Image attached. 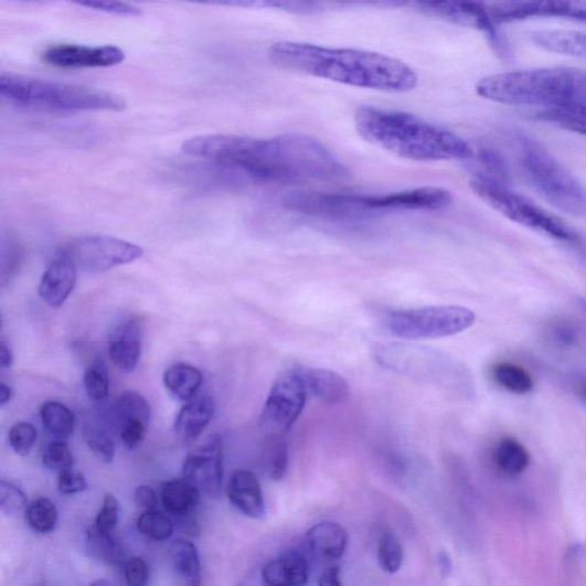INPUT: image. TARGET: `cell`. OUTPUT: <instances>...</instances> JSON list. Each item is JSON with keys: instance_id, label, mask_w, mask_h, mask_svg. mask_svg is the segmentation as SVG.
Segmentation results:
<instances>
[{"instance_id": "6da1fadb", "label": "cell", "mask_w": 586, "mask_h": 586, "mask_svg": "<svg viewBox=\"0 0 586 586\" xmlns=\"http://www.w3.org/2000/svg\"><path fill=\"white\" fill-rule=\"evenodd\" d=\"M187 156L226 166L258 181L298 183L338 181L350 171L318 139L286 135L256 139L233 135H206L184 141Z\"/></svg>"}, {"instance_id": "7a4b0ae2", "label": "cell", "mask_w": 586, "mask_h": 586, "mask_svg": "<svg viewBox=\"0 0 586 586\" xmlns=\"http://www.w3.org/2000/svg\"><path fill=\"white\" fill-rule=\"evenodd\" d=\"M268 58L273 66L286 72L387 94H406L418 84L411 66L373 51L283 41L268 49Z\"/></svg>"}, {"instance_id": "3957f363", "label": "cell", "mask_w": 586, "mask_h": 586, "mask_svg": "<svg viewBox=\"0 0 586 586\" xmlns=\"http://www.w3.org/2000/svg\"><path fill=\"white\" fill-rule=\"evenodd\" d=\"M354 126L370 145L406 160L467 161L475 157L466 139L406 111L363 106L354 115Z\"/></svg>"}, {"instance_id": "277c9868", "label": "cell", "mask_w": 586, "mask_h": 586, "mask_svg": "<svg viewBox=\"0 0 586 586\" xmlns=\"http://www.w3.org/2000/svg\"><path fill=\"white\" fill-rule=\"evenodd\" d=\"M476 90L483 99L511 106L586 109V71L551 67L507 72L480 79Z\"/></svg>"}, {"instance_id": "5b68a950", "label": "cell", "mask_w": 586, "mask_h": 586, "mask_svg": "<svg viewBox=\"0 0 586 586\" xmlns=\"http://www.w3.org/2000/svg\"><path fill=\"white\" fill-rule=\"evenodd\" d=\"M0 96L21 108L47 111H121L127 108L125 99L109 92L15 74L0 76Z\"/></svg>"}, {"instance_id": "8992f818", "label": "cell", "mask_w": 586, "mask_h": 586, "mask_svg": "<svg viewBox=\"0 0 586 586\" xmlns=\"http://www.w3.org/2000/svg\"><path fill=\"white\" fill-rule=\"evenodd\" d=\"M518 157L524 179L550 204L574 217H586V190L546 149L521 138Z\"/></svg>"}, {"instance_id": "52a82bcc", "label": "cell", "mask_w": 586, "mask_h": 586, "mask_svg": "<svg viewBox=\"0 0 586 586\" xmlns=\"http://www.w3.org/2000/svg\"><path fill=\"white\" fill-rule=\"evenodd\" d=\"M470 187L480 200L511 222L554 239L572 244L579 242L576 233L561 220L529 199L512 192L499 179L478 174L470 181Z\"/></svg>"}, {"instance_id": "ba28073f", "label": "cell", "mask_w": 586, "mask_h": 586, "mask_svg": "<svg viewBox=\"0 0 586 586\" xmlns=\"http://www.w3.org/2000/svg\"><path fill=\"white\" fill-rule=\"evenodd\" d=\"M476 315L465 306L444 305L393 311L386 317L388 331L405 341H425L468 330Z\"/></svg>"}, {"instance_id": "9c48e42d", "label": "cell", "mask_w": 586, "mask_h": 586, "mask_svg": "<svg viewBox=\"0 0 586 586\" xmlns=\"http://www.w3.org/2000/svg\"><path fill=\"white\" fill-rule=\"evenodd\" d=\"M78 269L99 274L131 264L143 256L141 246L107 235H85L66 244L63 249Z\"/></svg>"}, {"instance_id": "30bf717a", "label": "cell", "mask_w": 586, "mask_h": 586, "mask_svg": "<svg viewBox=\"0 0 586 586\" xmlns=\"http://www.w3.org/2000/svg\"><path fill=\"white\" fill-rule=\"evenodd\" d=\"M300 372L283 375L270 388L262 414V424L270 434L286 435L300 417L307 401Z\"/></svg>"}, {"instance_id": "8fae6325", "label": "cell", "mask_w": 586, "mask_h": 586, "mask_svg": "<svg viewBox=\"0 0 586 586\" xmlns=\"http://www.w3.org/2000/svg\"><path fill=\"white\" fill-rule=\"evenodd\" d=\"M380 363L397 373H404L426 381L445 382L449 361L435 351L415 347L391 345L376 351Z\"/></svg>"}, {"instance_id": "7c38bea8", "label": "cell", "mask_w": 586, "mask_h": 586, "mask_svg": "<svg viewBox=\"0 0 586 586\" xmlns=\"http://www.w3.org/2000/svg\"><path fill=\"white\" fill-rule=\"evenodd\" d=\"M223 475V444L217 437L193 449L183 461L182 478L207 498L221 497Z\"/></svg>"}, {"instance_id": "4fadbf2b", "label": "cell", "mask_w": 586, "mask_h": 586, "mask_svg": "<svg viewBox=\"0 0 586 586\" xmlns=\"http://www.w3.org/2000/svg\"><path fill=\"white\" fill-rule=\"evenodd\" d=\"M413 7L427 15L437 17L451 23L480 30L484 33L493 47L505 54L508 46L500 36L496 22L492 21L489 8L482 3L473 2H424L414 3Z\"/></svg>"}, {"instance_id": "5bb4252c", "label": "cell", "mask_w": 586, "mask_h": 586, "mask_svg": "<svg viewBox=\"0 0 586 586\" xmlns=\"http://www.w3.org/2000/svg\"><path fill=\"white\" fill-rule=\"evenodd\" d=\"M452 203L451 193L443 188H419L383 196H362L361 205L367 215L392 211H438Z\"/></svg>"}, {"instance_id": "9a60e30c", "label": "cell", "mask_w": 586, "mask_h": 586, "mask_svg": "<svg viewBox=\"0 0 586 586\" xmlns=\"http://www.w3.org/2000/svg\"><path fill=\"white\" fill-rule=\"evenodd\" d=\"M46 64L64 70L108 68L122 63L126 53L115 45L86 46L61 44L43 53Z\"/></svg>"}, {"instance_id": "2e32d148", "label": "cell", "mask_w": 586, "mask_h": 586, "mask_svg": "<svg viewBox=\"0 0 586 586\" xmlns=\"http://www.w3.org/2000/svg\"><path fill=\"white\" fill-rule=\"evenodd\" d=\"M150 416L149 403L139 392L127 391L117 397L111 423L128 449L137 448L145 440Z\"/></svg>"}, {"instance_id": "e0dca14e", "label": "cell", "mask_w": 586, "mask_h": 586, "mask_svg": "<svg viewBox=\"0 0 586 586\" xmlns=\"http://www.w3.org/2000/svg\"><path fill=\"white\" fill-rule=\"evenodd\" d=\"M493 22L503 23L530 18H567L586 21V2L545 0V2H510L489 8Z\"/></svg>"}, {"instance_id": "ac0fdd59", "label": "cell", "mask_w": 586, "mask_h": 586, "mask_svg": "<svg viewBox=\"0 0 586 586\" xmlns=\"http://www.w3.org/2000/svg\"><path fill=\"white\" fill-rule=\"evenodd\" d=\"M143 329L138 318L121 321L110 333L108 353L115 366L131 373L142 354Z\"/></svg>"}, {"instance_id": "d6986e66", "label": "cell", "mask_w": 586, "mask_h": 586, "mask_svg": "<svg viewBox=\"0 0 586 586\" xmlns=\"http://www.w3.org/2000/svg\"><path fill=\"white\" fill-rule=\"evenodd\" d=\"M77 270L72 258L60 251L42 276L39 286L42 299L52 307L64 305L75 289Z\"/></svg>"}, {"instance_id": "ffe728a7", "label": "cell", "mask_w": 586, "mask_h": 586, "mask_svg": "<svg viewBox=\"0 0 586 586\" xmlns=\"http://www.w3.org/2000/svg\"><path fill=\"white\" fill-rule=\"evenodd\" d=\"M227 497L232 505L245 516L262 519L266 513L260 482L252 471L236 470L232 473Z\"/></svg>"}, {"instance_id": "44dd1931", "label": "cell", "mask_w": 586, "mask_h": 586, "mask_svg": "<svg viewBox=\"0 0 586 586\" xmlns=\"http://www.w3.org/2000/svg\"><path fill=\"white\" fill-rule=\"evenodd\" d=\"M266 586H306L310 579V565L299 551L290 550L262 569Z\"/></svg>"}, {"instance_id": "7402d4cb", "label": "cell", "mask_w": 586, "mask_h": 586, "mask_svg": "<svg viewBox=\"0 0 586 586\" xmlns=\"http://www.w3.org/2000/svg\"><path fill=\"white\" fill-rule=\"evenodd\" d=\"M215 414V403L211 396L195 397L184 405L174 420L177 437L183 443H195Z\"/></svg>"}, {"instance_id": "603a6c76", "label": "cell", "mask_w": 586, "mask_h": 586, "mask_svg": "<svg viewBox=\"0 0 586 586\" xmlns=\"http://www.w3.org/2000/svg\"><path fill=\"white\" fill-rule=\"evenodd\" d=\"M300 374L307 392L311 393L323 404H342L350 396V386L347 380L331 372V370L307 367L301 370Z\"/></svg>"}, {"instance_id": "cb8c5ba5", "label": "cell", "mask_w": 586, "mask_h": 586, "mask_svg": "<svg viewBox=\"0 0 586 586\" xmlns=\"http://www.w3.org/2000/svg\"><path fill=\"white\" fill-rule=\"evenodd\" d=\"M201 492L187 479L167 481L161 487V502L166 512L180 521H191L196 513Z\"/></svg>"}, {"instance_id": "d4e9b609", "label": "cell", "mask_w": 586, "mask_h": 586, "mask_svg": "<svg viewBox=\"0 0 586 586\" xmlns=\"http://www.w3.org/2000/svg\"><path fill=\"white\" fill-rule=\"evenodd\" d=\"M308 546L318 557L324 561L341 560L349 544L347 531L335 522L323 521L307 532Z\"/></svg>"}, {"instance_id": "484cf974", "label": "cell", "mask_w": 586, "mask_h": 586, "mask_svg": "<svg viewBox=\"0 0 586 586\" xmlns=\"http://www.w3.org/2000/svg\"><path fill=\"white\" fill-rule=\"evenodd\" d=\"M170 561L181 586H201L202 567L196 545L178 539L169 547Z\"/></svg>"}, {"instance_id": "4316f807", "label": "cell", "mask_w": 586, "mask_h": 586, "mask_svg": "<svg viewBox=\"0 0 586 586\" xmlns=\"http://www.w3.org/2000/svg\"><path fill=\"white\" fill-rule=\"evenodd\" d=\"M201 370L189 363H177L167 369L163 382L172 396L180 401L195 398L203 385Z\"/></svg>"}, {"instance_id": "83f0119b", "label": "cell", "mask_w": 586, "mask_h": 586, "mask_svg": "<svg viewBox=\"0 0 586 586\" xmlns=\"http://www.w3.org/2000/svg\"><path fill=\"white\" fill-rule=\"evenodd\" d=\"M492 460L503 476L518 477L530 467L531 455L518 440L504 438L493 449Z\"/></svg>"}, {"instance_id": "f1b7e54d", "label": "cell", "mask_w": 586, "mask_h": 586, "mask_svg": "<svg viewBox=\"0 0 586 586\" xmlns=\"http://www.w3.org/2000/svg\"><path fill=\"white\" fill-rule=\"evenodd\" d=\"M286 435L270 434L262 449V466L274 481L285 478L289 466V447Z\"/></svg>"}, {"instance_id": "f546056e", "label": "cell", "mask_w": 586, "mask_h": 586, "mask_svg": "<svg viewBox=\"0 0 586 586\" xmlns=\"http://www.w3.org/2000/svg\"><path fill=\"white\" fill-rule=\"evenodd\" d=\"M86 546L92 557L110 566H122L127 562L125 548L114 534H107L90 526L86 532Z\"/></svg>"}, {"instance_id": "4dcf8cb0", "label": "cell", "mask_w": 586, "mask_h": 586, "mask_svg": "<svg viewBox=\"0 0 586 586\" xmlns=\"http://www.w3.org/2000/svg\"><path fill=\"white\" fill-rule=\"evenodd\" d=\"M41 418L47 434L57 440H64L73 435L75 429V415L64 404L57 401H46L41 407Z\"/></svg>"}, {"instance_id": "1f68e13d", "label": "cell", "mask_w": 586, "mask_h": 586, "mask_svg": "<svg viewBox=\"0 0 586 586\" xmlns=\"http://www.w3.org/2000/svg\"><path fill=\"white\" fill-rule=\"evenodd\" d=\"M491 377L502 388L518 394H529L534 387V381L526 369L510 363L501 362L491 367Z\"/></svg>"}, {"instance_id": "d6a6232c", "label": "cell", "mask_w": 586, "mask_h": 586, "mask_svg": "<svg viewBox=\"0 0 586 586\" xmlns=\"http://www.w3.org/2000/svg\"><path fill=\"white\" fill-rule=\"evenodd\" d=\"M137 529L146 539L157 542H163L171 539L174 531L172 518L158 510L143 511L138 518Z\"/></svg>"}, {"instance_id": "836d02e7", "label": "cell", "mask_w": 586, "mask_h": 586, "mask_svg": "<svg viewBox=\"0 0 586 586\" xmlns=\"http://www.w3.org/2000/svg\"><path fill=\"white\" fill-rule=\"evenodd\" d=\"M24 513L28 526L39 534L52 533L56 528L57 510L54 503L46 498H40L30 503Z\"/></svg>"}, {"instance_id": "e575fe53", "label": "cell", "mask_w": 586, "mask_h": 586, "mask_svg": "<svg viewBox=\"0 0 586 586\" xmlns=\"http://www.w3.org/2000/svg\"><path fill=\"white\" fill-rule=\"evenodd\" d=\"M537 118L586 137V109L584 108L547 109L540 113Z\"/></svg>"}, {"instance_id": "d590c367", "label": "cell", "mask_w": 586, "mask_h": 586, "mask_svg": "<svg viewBox=\"0 0 586 586\" xmlns=\"http://www.w3.org/2000/svg\"><path fill=\"white\" fill-rule=\"evenodd\" d=\"M84 387L87 396L94 403H102L107 398L110 388L108 367L104 361L89 364L84 374Z\"/></svg>"}, {"instance_id": "8d00e7d4", "label": "cell", "mask_w": 586, "mask_h": 586, "mask_svg": "<svg viewBox=\"0 0 586 586\" xmlns=\"http://www.w3.org/2000/svg\"><path fill=\"white\" fill-rule=\"evenodd\" d=\"M84 438L87 447L107 465L115 459V443L105 427L96 424H87L84 428Z\"/></svg>"}, {"instance_id": "74e56055", "label": "cell", "mask_w": 586, "mask_h": 586, "mask_svg": "<svg viewBox=\"0 0 586 586\" xmlns=\"http://www.w3.org/2000/svg\"><path fill=\"white\" fill-rule=\"evenodd\" d=\"M379 563L388 574H395L403 566L404 547L392 532L384 533L380 539Z\"/></svg>"}, {"instance_id": "f35d334b", "label": "cell", "mask_w": 586, "mask_h": 586, "mask_svg": "<svg viewBox=\"0 0 586 586\" xmlns=\"http://www.w3.org/2000/svg\"><path fill=\"white\" fill-rule=\"evenodd\" d=\"M74 462L72 450L64 440L52 441L44 449L43 465L50 471L61 473L72 470Z\"/></svg>"}, {"instance_id": "ab89813d", "label": "cell", "mask_w": 586, "mask_h": 586, "mask_svg": "<svg viewBox=\"0 0 586 586\" xmlns=\"http://www.w3.org/2000/svg\"><path fill=\"white\" fill-rule=\"evenodd\" d=\"M38 441V429L32 423L20 422L9 431V444L19 456H28Z\"/></svg>"}, {"instance_id": "60d3db41", "label": "cell", "mask_w": 586, "mask_h": 586, "mask_svg": "<svg viewBox=\"0 0 586 586\" xmlns=\"http://www.w3.org/2000/svg\"><path fill=\"white\" fill-rule=\"evenodd\" d=\"M24 491L15 483L7 480L0 481V510L7 515H17L28 508Z\"/></svg>"}, {"instance_id": "b9f144b4", "label": "cell", "mask_w": 586, "mask_h": 586, "mask_svg": "<svg viewBox=\"0 0 586 586\" xmlns=\"http://www.w3.org/2000/svg\"><path fill=\"white\" fill-rule=\"evenodd\" d=\"M119 519V505L117 499L113 496L111 492H107L103 507L96 518V523L94 526L107 534H114Z\"/></svg>"}, {"instance_id": "7bdbcfd3", "label": "cell", "mask_w": 586, "mask_h": 586, "mask_svg": "<svg viewBox=\"0 0 586 586\" xmlns=\"http://www.w3.org/2000/svg\"><path fill=\"white\" fill-rule=\"evenodd\" d=\"M128 586H148L149 567L141 557H131L122 565Z\"/></svg>"}, {"instance_id": "ee69618b", "label": "cell", "mask_w": 586, "mask_h": 586, "mask_svg": "<svg viewBox=\"0 0 586 586\" xmlns=\"http://www.w3.org/2000/svg\"><path fill=\"white\" fill-rule=\"evenodd\" d=\"M86 488L87 481L81 472L72 469L58 473L57 489L63 496H76V493L85 491Z\"/></svg>"}, {"instance_id": "f6af8a7d", "label": "cell", "mask_w": 586, "mask_h": 586, "mask_svg": "<svg viewBox=\"0 0 586 586\" xmlns=\"http://www.w3.org/2000/svg\"><path fill=\"white\" fill-rule=\"evenodd\" d=\"M77 6L118 17H139L141 14V10L131 4L103 2V0L102 2H98V0L97 2H92V0H89V2H81L77 3Z\"/></svg>"}, {"instance_id": "bcb514c9", "label": "cell", "mask_w": 586, "mask_h": 586, "mask_svg": "<svg viewBox=\"0 0 586 586\" xmlns=\"http://www.w3.org/2000/svg\"><path fill=\"white\" fill-rule=\"evenodd\" d=\"M137 505L145 511L159 509V497L156 490L149 486H139L135 491Z\"/></svg>"}, {"instance_id": "7dc6e473", "label": "cell", "mask_w": 586, "mask_h": 586, "mask_svg": "<svg viewBox=\"0 0 586 586\" xmlns=\"http://www.w3.org/2000/svg\"><path fill=\"white\" fill-rule=\"evenodd\" d=\"M319 586H344L342 582L341 568L332 566L327 569L319 582Z\"/></svg>"}, {"instance_id": "c3c4849f", "label": "cell", "mask_w": 586, "mask_h": 586, "mask_svg": "<svg viewBox=\"0 0 586 586\" xmlns=\"http://www.w3.org/2000/svg\"><path fill=\"white\" fill-rule=\"evenodd\" d=\"M14 356L12 353L11 348L2 341L0 343V365H2V369H10L13 365Z\"/></svg>"}, {"instance_id": "681fc988", "label": "cell", "mask_w": 586, "mask_h": 586, "mask_svg": "<svg viewBox=\"0 0 586 586\" xmlns=\"http://www.w3.org/2000/svg\"><path fill=\"white\" fill-rule=\"evenodd\" d=\"M13 397V390L10 385L2 382L0 384V406H7Z\"/></svg>"}, {"instance_id": "f907efd6", "label": "cell", "mask_w": 586, "mask_h": 586, "mask_svg": "<svg viewBox=\"0 0 586 586\" xmlns=\"http://www.w3.org/2000/svg\"><path fill=\"white\" fill-rule=\"evenodd\" d=\"M439 563H440V567H441L444 574L446 575L447 572H449L451 569V563H450V560H449V557H447V554L445 552H443L439 555Z\"/></svg>"}, {"instance_id": "816d5d0a", "label": "cell", "mask_w": 586, "mask_h": 586, "mask_svg": "<svg viewBox=\"0 0 586 586\" xmlns=\"http://www.w3.org/2000/svg\"><path fill=\"white\" fill-rule=\"evenodd\" d=\"M582 398L586 403V379L583 380L578 386Z\"/></svg>"}, {"instance_id": "f5cc1de1", "label": "cell", "mask_w": 586, "mask_h": 586, "mask_svg": "<svg viewBox=\"0 0 586 586\" xmlns=\"http://www.w3.org/2000/svg\"><path fill=\"white\" fill-rule=\"evenodd\" d=\"M89 586H111V585L106 579H97L94 583L89 584Z\"/></svg>"}]
</instances>
